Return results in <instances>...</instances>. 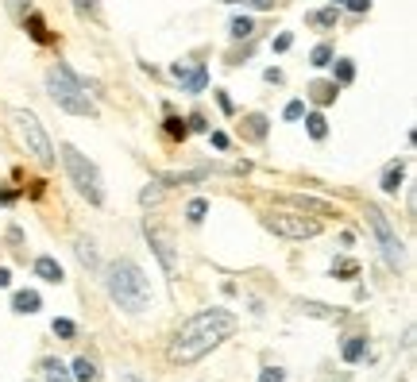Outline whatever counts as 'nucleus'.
I'll return each instance as SVG.
<instances>
[{
  "label": "nucleus",
  "instance_id": "f257e3e1",
  "mask_svg": "<svg viewBox=\"0 0 417 382\" xmlns=\"http://www.w3.org/2000/svg\"><path fill=\"white\" fill-rule=\"evenodd\" d=\"M236 313H228V309H201V313H194L190 321L178 328V336L170 340V363H197L205 359V355L213 352V348H221L228 336H236Z\"/></svg>",
  "mask_w": 417,
  "mask_h": 382
},
{
  "label": "nucleus",
  "instance_id": "f03ea898",
  "mask_svg": "<svg viewBox=\"0 0 417 382\" xmlns=\"http://www.w3.org/2000/svg\"><path fill=\"white\" fill-rule=\"evenodd\" d=\"M105 290L124 313H147L151 309V282H147L143 266L132 263V259H116V263L108 266Z\"/></svg>",
  "mask_w": 417,
  "mask_h": 382
},
{
  "label": "nucleus",
  "instance_id": "7ed1b4c3",
  "mask_svg": "<svg viewBox=\"0 0 417 382\" xmlns=\"http://www.w3.org/2000/svg\"><path fill=\"white\" fill-rule=\"evenodd\" d=\"M47 93L62 112H70V116H89V120L97 116V105L89 100L85 81H81L66 62H59V66L47 70Z\"/></svg>",
  "mask_w": 417,
  "mask_h": 382
},
{
  "label": "nucleus",
  "instance_id": "20e7f679",
  "mask_svg": "<svg viewBox=\"0 0 417 382\" xmlns=\"http://www.w3.org/2000/svg\"><path fill=\"white\" fill-rule=\"evenodd\" d=\"M62 167H66L70 182H74V189H78L81 197H85L89 205H105V189H101V170L89 162L85 155H81L78 147H62Z\"/></svg>",
  "mask_w": 417,
  "mask_h": 382
},
{
  "label": "nucleus",
  "instance_id": "39448f33",
  "mask_svg": "<svg viewBox=\"0 0 417 382\" xmlns=\"http://www.w3.org/2000/svg\"><path fill=\"white\" fill-rule=\"evenodd\" d=\"M12 127H16L20 143L31 151V158H35L39 167H54V147H50V139H47V131H43V124H39L35 112L16 108V112H12Z\"/></svg>",
  "mask_w": 417,
  "mask_h": 382
},
{
  "label": "nucleus",
  "instance_id": "423d86ee",
  "mask_svg": "<svg viewBox=\"0 0 417 382\" xmlns=\"http://www.w3.org/2000/svg\"><path fill=\"white\" fill-rule=\"evenodd\" d=\"M367 224H371V232H375L378 251H383L387 266H390V270H402V266H406V251H402V240H398V232L390 228V220L383 216V209L367 205Z\"/></svg>",
  "mask_w": 417,
  "mask_h": 382
},
{
  "label": "nucleus",
  "instance_id": "0eeeda50",
  "mask_svg": "<svg viewBox=\"0 0 417 382\" xmlns=\"http://www.w3.org/2000/svg\"><path fill=\"white\" fill-rule=\"evenodd\" d=\"M267 228L282 240H313L321 232V220H313L305 213H274L267 216Z\"/></svg>",
  "mask_w": 417,
  "mask_h": 382
},
{
  "label": "nucleus",
  "instance_id": "6e6552de",
  "mask_svg": "<svg viewBox=\"0 0 417 382\" xmlns=\"http://www.w3.org/2000/svg\"><path fill=\"white\" fill-rule=\"evenodd\" d=\"M174 78L182 81L185 93H205V89H209V70H205V66H182V62H178Z\"/></svg>",
  "mask_w": 417,
  "mask_h": 382
},
{
  "label": "nucleus",
  "instance_id": "1a4fd4ad",
  "mask_svg": "<svg viewBox=\"0 0 417 382\" xmlns=\"http://www.w3.org/2000/svg\"><path fill=\"white\" fill-rule=\"evenodd\" d=\"M74 251H78V263L85 266L89 275H97V270H101V255H97V244H93L89 235H78V244H74Z\"/></svg>",
  "mask_w": 417,
  "mask_h": 382
},
{
  "label": "nucleus",
  "instance_id": "9d476101",
  "mask_svg": "<svg viewBox=\"0 0 417 382\" xmlns=\"http://www.w3.org/2000/svg\"><path fill=\"white\" fill-rule=\"evenodd\" d=\"M340 23V8L332 4V8H317V12H309L305 16V28H317V31H329V28H336Z\"/></svg>",
  "mask_w": 417,
  "mask_h": 382
},
{
  "label": "nucleus",
  "instance_id": "9b49d317",
  "mask_svg": "<svg viewBox=\"0 0 417 382\" xmlns=\"http://www.w3.org/2000/svg\"><path fill=\"white\" fill-rule=\"evenodd\" d=\"M147 240H151V247H155V255H159V259H163V270H166V275H174V251H170V244H166V240H163V235H159V232H151V224H147Z\"/></svg>",
  "mask_w": 417,
  "mask_h": 382
},
{
  "label": "nucleus",
  "instance_id": "f8f14e48",
  "mask_svg": "<svg viewBox=\"0 0 417 382\" xmlns=\"http://www.w3.org/2000/svg\"><path fill=\"white\" fill-rule=\"evenodd\" d=\"M23 31H28V35H31V39H35V43H43V47H47V43H54V35H50V31H47V23H43V16H35V12H28V16H23Z\"/></svg>",
  "mask_w": 417,
  "mask_h": 382
},
{
  "label": "nucleus",
  "instance_id": "ddd939ff",
  "mask_svg": "<svg viewBox=\"0 0 417 382\" xmlns=\"http://www.w3.org/2000/svg\"><path fill=\"white\" fill-rule=\"evenodd\" d=\"M35 275L43 278V282H62V263L59 259H50V255H39V259H35Z\"/></svg>",
  "mask_w": 417,
  "mask_h": 382
},
{
  "label": "nucleus",
  "instance_id": "4468645a",
  "mask_svg": "<svg viewBox=\"0 0 417 382\" xmlns=\"http://www.w3.org/2000/svg\"><path fill=\"white\" fill-rule=\"evenodd\" d=\"M12 309H16V313H39V309H43V297L35 294V290H20V294L12 297Z\"/></svg>",
  "mask_w": 417,
  "mask_h": 382
},
{
  "label": "nucleus",
  "instance_id": "2eb2a0df",
  "mask_svg": "<svg viewBox=\"0 0 417 382\" xmlns=\"http://www.w3.org/2000/svg\"><path fill=\"white\" fill-rule=\"evenodd\" d=\"M402 178H406V162H390L387 170H383V193H398V186H402Z\"/></svg>",
  "mask_w": 417,
  "mask_h": 382
},
{
  "label": "nucleus",
  "instance_id": "dca6fc26",
  "mask_svg": "<svg viewBox=\"0 0 417 382\" xmlns=\"http://www.w3.org/2000/svg\"><path fill=\"white\" fill-rule=\"evenodd\" d=\"M70 379H78V382H93V379H97V363L89 359V355L74 359V363H70Z\"/></svg>",
  "mask_w": 417,
  "mask_h": 382
},
{
  "label": "nucleus",
  "instance_id": "f3484780",
  "mask_svg": "<svg viewBox=\"0 0 417 382\" xmlns=\"http://www.w3.org/2000/svg\"><path fill=\"white\" fill-rule=\"evenodd\" d=\"M301 313L321 317V321H344V309H329V305H321V301H301Z\"/></svg>",
  "mask_w": 417,
  "mask_h": 382
},
{
  "label": "nucleus",
  "instance_id": "a211bd4d",
  "mask_svg": "<svg viewBox=\"0 0 417 382\" xmlns=\"http://www.w3.org/2000/svg\"><path fill=\"white\" fill-rule=\"evenodd\" d=\"M336 93H340L336 81H313V85H309V97L317 100V105H329V100H336Z\"/></svg>",
  "mask_w": 417,
  "mask_h": 382
},
{
  "label": "nucleus",
  "instance_id": "6ab92c4d",
  "mask_svg": "<svg viewBox=\"0 0 417 382\" xmlns=\"http://www.w3.org/2000/svg\"><path fill=\"white\" fill-rule=\"evenodd\" d=\"M367 355V336H352V340H344V363H359Z\"/></svg>",
  "mask_w": 417,
  "mask_h": 382
},
{
  "label": "nucleus",
  "instance_id": "aec40b11",
  "mask_svg": "<svg viewBox=\"0 0 417 382\" xmlns=\"http://www.w3.org/2000/svg\"><path fill=\"white\" fill-rule=\"evenodd\" d=\"M305 127H309V139H325L329 136V120H325V112H305Z\"/></svg>",
  "mask_w": 417,
  "mask_h": 382
},
{
  "label": "nucleus",
  "instance_id": "412c9836",
  "mask_svg": "<svg viewBox=\"0 0 417 382\" xmlns=\"http://www.w3.org/2000/svg\"><path fill=\"white\" fill-rule=\"evenodd\" d=\"M43 374H47V382H74L70 379V367L59 359H43Z\"/></svg>",
  "mask_w": 417,
  "mask_h": 382
},
{
  "label": "nucleus",
  "instance_id": "4be33fe9",
  "mask_svg": "<svg viewBox=\"0 0 417 382\" xmlns=\"http://www.w3.org/2000/svg\"><path fill=\"white\" fill-rule=\"evenodd\" d=\"M228 35H232V39H252V35H255V20H252V16H236V20L228 23Z\"/></svg>",
  "mask_w": 417,
  "mask_h": 382
},
{
  "label": "nucleus",
  "instance_id": "5701e85b",
  "mask_svg": "<svg viewBox=\"0 0 417 382\" xmlns=\"http://www.w3.org/2000/svg\"><path fill=\"white\" fill-rule=\"evenodd\" d=\"M243 131H247V139H267V116H259V112H252V116L243 120Z\"/></svg>",
  "mask_w": 417,
  "mask_h": 382
},
{
  "label": "nucleus",
  "instance_id": "b1692460",
  "mask_svg": "<svg viewBox=\"0 0 417 382\" xmlns=\"http://www.w3.org/2000/svg\"><path fill=\"white\" fill-rule=\"evenodd\" d=\"M356 275H359V263H356V259H336V263H332V278H344V282H352Z\"/></svg>",
  "mask_w": 417,
  "mask_h": 382
},
{
  "label": "nucleus",
  "instance_id": "393cba45",
  "mask_svg": "<svg viewBox=\"0 0 417 382\" xmlns=\"http://www.w3.org/2000/svg\"><path fill=\"white\" fill-rule=\"evenodd\" d=\"M166 136H170V139H185V136H190V124H185V120L182 116H166Z\"/></svg>",
  "mask_w": 417,
  "mask_h": 382
},
{
  "label": "nucleus",
  "instance_id": "a878e982",
  "mask_svg": "<svg viewBox=\"0 0 417 382\" xmlns=\"http://www.w3.org/2000/svg\"><path fill=\"white\" fill-rule=\"evenodd\" d=\"M50 328H54V336H59V340H74V336H78V324L66 321V317H54V324H50Z\"/></svg>",
  "mask_w": 417,
  "mask_h": 382
},
{
  "label": "nucleus",
  "instance_id": "bb28decb",
  "mask_svg": "<svg viewBox=\"0 0 417 382\" xmlns=\"http://www.w3.org/2000/svg\"><path fill=\"white\" fill-rule=\"evenodd\" d=\"M205 213H209V205H205L201 197H194V201L185 205V220H190V224H201V220H205Z\"/></svg>",
  "mask_w": 417,
  "mask_h": 382
},
{
  "label": "nucleus",
  "instance_id": "cd10ccee",
  "mask_svg": "<svg viewBox=\"0 0 417 382\" xmlns=\"http://www.w3.org/2000/svg\"><path fill=\"white\" fill-rule=\"evenodd\" d=\"M332 62H336V59H332ZM332 74H336V85H352V78H356V66H352L348 59H340Z\"/></svg>",
  "mask_w": 417,
  "mask_h": 382
},
{
  "label": "nucleus",
  "instance_id": "c85d7f7f",
  "mask_svg": "<svg viewBox=\"0 0 417 382\" xmlns=\"http://www.w3.org/2000/svg\"><path fill=\"white\" fill-rule=\"evenodd\" d=\"M309 62H313V66H329V62H332V47H329V43H317V47H313V54H309Z\"/></svg>",
  "mask_w": 417,
  "mask_h": 382
},
{
  "label": "nucleus",
  "instance_id": "c756f323",
  "mask_svg": "<svg viewBox=\"0 0 417 382\" xmlns=\"http://www.w3.org/2000/svg\"><path fill=\"white\" fill-rule=\"evenodd\" d=\"M4 8H8L12 20H23V16L31 12V0H4Z\"/></svg>",
  "mask_w": 417,
  "mask_h": 382
},
{
  "label": "nucleus",
  "instance_id": "7c9ffc66",
  "mask_svg": "<svg viewBox=\"0 0 417 382\" xmlns=\"http://www.w3.org/2000/svg\"><path fill=\"white\" fill-rule=\"evenodd\" d=\"M282 116L290 120V124H294V120H301V116H305V100H290V105H286V112H282Z\"/></svg>",
  "mask_w": 417,
  "mask_h": 382
},
{
  "label": "nucleus",
  "instance_id": "2f4dec72",
  "mask_svg": "<svg viewBox=\"0 0 417 382\" xmlns=\"http://www.w3.org/2000/svg\"><path fill=\"white\" fill-rule=\"evenodd\" d=\"M74 8H78V16H97L101 0H74Z\"/></svg>",
  "mask_w": 417,
  "mask_h": 382
},
{
  "label": "nucleus",
  "instance_id": "473e14b6",
  "mask_svg": "<svg viewBox=\"0 0 417 382\" xmlns=\"http://www.w3.org/2000/svg\"><path fill=\"white\" fill-rule=\"evenodd\" d=\"M259 382H286V371H282V367H263Z\"/></svg>",
  "mask_w": 417,
  "mask_h": 382
},
{
  "label": "nucleus",
  "instance_id": "72a5a7b5",
  "mask_svg": "<svg viewBox=\"0 0 417 382\" xmlns=\"http://www.w3.org/2000/svg\"><path fill=\"white\" fill-rule=\"evenodd\" d=\"M159 197H163V186H147L143 193H139V205H155Z\"/></svg>",
  "mask_w": 417,
  "mask_h": 382
},
{
  "label": "nucleus",
  "instance_id": "f704fd0d",
  "mask_svg": "<svg viewBox=\"0 0 417 382\" xmlns=\"http://www.w3.org/2000/svg\"><path fill=\"white\" fill-rule=\"evenodd\" d=\"M209 143H213V151H228V147H232V139L224 136V131H209Z\"/></svg>",
  "mask_w": 417,
  "mask_h": 382
},
{
  "label": "nucleus",
  "instance_id": "c9c22d12",
  "mask_svg": "<svg viewBox=\"0 0 417 382\" xmlns=\"http://www.w3.org/2000/svg\"><path fill=\"white\" fill-rule=\"evenodd\" d=\"M271 47H274V50H278V54H286V50H290V47H294V35H290V31H282V35H278V39H274V43H271Z\"/></svg>",
  "mask_w": 417,
  "mask_h": 382
},
{
  "label": "nucleus",
  "instance_id": "e433bc0d",
  "mask_svg": "<svg viewBox=\"0 0 417 382\" xmlns=\"http://www.w3.org/2000/svg\"><path fill=\"white\" fill-rule=\"evenodd\" d=\"M352 8V16H363V12H371V0H344Z\"/></svg>",
  "mask_w": 417,
  "mask_h": 382
},
{
  "label": "nucleus",
  "instance_id": "4c0bfd02",
  "mask_svg": "<svg viewBox=\"0 0 417 382\" xmlns=\"http://www.w3.org/2000/svg\"><path fill=\"white\" fill-rule=\"evenodd\" d=\"M243 8H255V12H267V8H274V0H240Z\"/></svg>",
  "mask_w": 417,
  "mask_h": 382
},
{
  "label": "nucleus",
  "instance_id": "58836bf2",
  "mask_svg": "<svg viewBox=\"0 0 417 382\" xmlns=\"http://www.w3.org/2000/svg\"><path fill=\"white\" fill-rule=\"evenodd\" d=\"M216 105H221V112H228V116L236 112V108H232V100H228V93H216Z\"/></svg>",
  "mask_w": 417,
  "mask_h": 382
},
{
  "label": "nucleus",
  "instance_id": "ea45409f",
  "mask_svg": "<svg viewBox=\"0 0 417 382\" xmlns=\"http://www.w3.org/2000/svg\"><path fill=\"white\" fill-rule=\"evenodd\" d=\"M263 78L271 81V85H282V70H278V66H271V70H267V74H263Z\"/></svg>",
  "mask_w": 417,
  "mask_h": 382
},
{
  "label": "nucleus",
  "instance_id": "a19ab883",
  "mask_svg": "<svg viewBox=\"0 0 417 382\" xmlns=\"http://www.w3.org/2000/svg\"><path fill=\"white\" fill-rule=\"evenodd\" d=\"M16 197H20V193H16V189H0V209H4V205H12Z\"/></svg>",
  "mask_w": 417,
  "mask_h": 382
},
{
  "label": "nucleus",
  "instance_id": "79ce46f5",
  "mask_svg": "<svg viewBox=\"0 0 417 382\" xmlns=\"http://www.w3.org/2000/svg\"><path fill=\"white\" fill-rule=\"evenodd\" d=\"M4 286H12V270H8V266H0V290H4Z\"/></svg>",
  "mask_w": 417,
  "mask_h": 382
},
{
  "label": "nucleus",
  "instance_id": "37998d69",
  "mask_svg": "<svg viewBox=\"0 0 417 382\" xmlns=\"http://www.w3.org/2000/svg\"><path fill=\"white\" fill-rule=\"evenodd\" d=\"M190 127H197V131H205V127H209V124H205V116H197V112H194V116H190Z\"/></svg>",
  "mask_w": 417,
  "mask_h": 382
},
{
  "label": "nucleus",
  "instance_id": "c03bdc74",
  "mask_svg": "<svg viewBox=\"0 0 417 382\" xmlns=\"http://www.w3.org/2000/svg\"><path fill=\"white\" fill-rule=\"evenodd\" d=\"M120 382H143V379H136V374H120Z\"/></svg>",
  "mask_w": 417,
  "mask_h": 382
},
{
  "label": "nucleus",
  "instance_id": "a18cd8bd",
  "mask_svg": "<svg viewBox=\"0 0 417 382\" xmlns=\"http://www.w3.org/2000/svg\"><path fill=\"white\" fill-rule=\"evenodd\" d=\"M332 4H336V8H340V4H344V0H332Z\"/></svg>",
  "mask_w": 417,
  "mask_h": 382
}]
</instances>
